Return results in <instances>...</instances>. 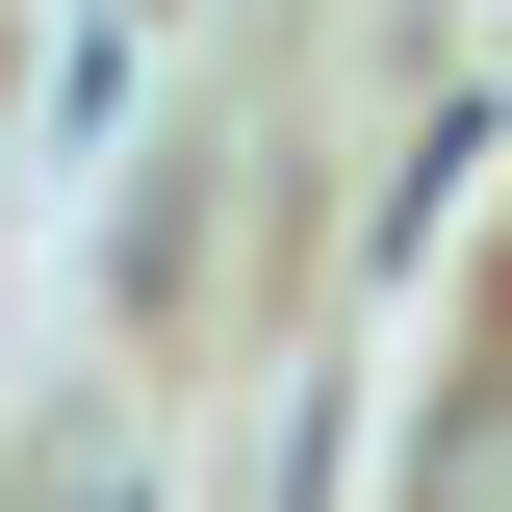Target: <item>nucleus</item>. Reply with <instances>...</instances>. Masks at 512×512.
I'll return each instance as SVG.
<instances>
[{
  "label": "nucleus",
  "instance_id": "f257e3e1",
  "mask_svg": "<svg viewBox=\"0 0 512 512\" xmlns=\"http://www.w3.org/2000/svg\"><path fill=\"white\" fill-rule=\"evenodd\" d=\"M410 512H512V359L436 410V461H410Z\"/></svg>",
  "mask_w": 512,
  "mask_h": 512
}]
</instances>
